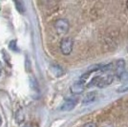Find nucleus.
Returning <instances> with one entry per match:
<instances>
[{"label": "nucleus", "mask_w": 128, "mask_h": 127, "mask_svg": "<svg viewBox=\"0 0 128 127\" xmlns=\"http://www.w3.org/2000/svg\"><path fill=\"white\" fill-rule=\"evenodd\" d=\"M60 51L65 56H69L73 51V40L70 37L63 38L60 42Z\"/></svg>", "instance_id": "nucleus-1"}, {"label": "nucleus", "mask_w": 128, "mask_h": 127, "mask_svg": "<svg viewBox=\"0 0 128 127\" xmlns=\"http://www.w3.org/2000/svg\"><path fill=\"white\" fill-rule=\"evenodd\" d=\"M54 28L58 34H66L69 31V21L65 18H58L54 23Z\"/></svg>", "instance_id": "nucleus-2"}, {"label": "nucleus", "mask_w": 128, "mask_h": 127, "mask_svg": "<svg viewBox=\"0 0 128 127\" xmlns=\"http://www.w3.org/2000/svg\"><path fill=\"white\" fill-rule=\"evenodd\" d=\"M85 88H86L85 81L78 80L76 82H75L74 84L70 87V90H71V92H72L73 94L78 95V94H81L83 91L85 90Z\"/></svg>", "instance_id": "nucleus-3"}, {"label": "nucleus", "mask_w": 128, "mask_h": 127, "mask_svg": "<svg viewBox=\"0 0 128 127\" xmlns=\"http://www.w3.org/2000/svg\"><path fill=\"white\" fill-rule=\"evenodd\" d=\"M78 103V100L76 98H68L64 101V103L60 107L61 111H71L72 109L75 108V106Z\"/></svg>", "instance_id": "nucleus-4"}, {"label": "nucleus", "mask_w": 128, "mask_h": 127, "mask_svg": "<svg viewBox=\"0 0 128 127\" xmlns=\"http://www.w3.org/2000/svg\"><path fill=\"white\" fill-rule=\"evenodd\" d=\"M113 76H100V80H98V87H100V88H102V87H106L108 86L109 84H111L113 81Z\"/></svg>", "instance_id": "nucleus-5"}, {"label": "nucleus", "mask_w": 128, "mask_h": 127, "mask_svg": "<svg viewBox=\"0 0 128 127\" xmlns=\"http://www.w3.org/2000/svg\"><path fill=\"white\" fill-rule=\"evenodd\" d=\"M124 69H125V61L123 59H118L116 66V74L118 78H120L124 74Z\"/></svg>", "instance_id": "nucleus-6"}, {"label": "nucleus", "mask_w": 128, "mask_h": 127, "mask_svg": "<svg viewBox=\"0 0 128 127\" xmlns=\"http://www.w3.org/2000/svg\"><path fill=\"white\" fill-rule=\"evenodd\" d=\"M51 72L56 78H59L64 74V70L59 65H52L51 66Z\"/></svg>", "instance_id": "nucleus-7"}, {"label": "nucleus", "mask_w": 128, "mask_h": 127, "mask_svg": "<svg viewBox=\"0 0 128 127\" xmlns=\"http://www.w3.org/2000/svg\"><path fill=\"white\" fill-rule=\"evenodd\" d=\"M96 93H89V94H87L85 96V98H84V100H83V103L84 104H88V103H91V102H93V101L95 100V98H96Z\"/></svg>", "instance_id": "nucleus-8"}, {"label": "nucleus", "mask_w": 128, "mask_h": 127, "mask_svg": "<svg viewBox=\"0 0 128 127\" xmlns=\"http://www.w3.org/2000/svg\"><path fill=\"white\" fill-rule=\"evenodd\" d=\"M14 4H16V6L17 11L19 12H24V11H25V7H24L23 2H21V1H16Z\"/></svg>", "instance_id": "nucleus-9"}, {"label": "nucleus", "mask_w": 128, "mask_h": 127, "mask_svg": "<svg viewBox=\"0 0 128 127\" xmlns=\"http://www.w3.org/2000/svg\"><path fill=\"white\" fill-rule=\"evenodd\" d=\"M118 93H124V92H128V84H123L120 87H118L117 89Z\"/></svg>", "instance_id": "nucleus-10"}, {"label": "nucleus", "mask_w": 128, "mask_h": 127, "mask_svg": "<svg viewBox=\"0 0 128 127\" xmlns=\"http://www.w3.org/2000/svg\"><path fill=\"white\" fill-rule=\"evenodd\" d=\"M112 68H113V63H109V64H106V65H102V68L100 71H102V72H107V71H110Z\"/></svg>", "instance_id": "nucleus-11"}, {"label": "nucleus", "mask_w": 128, "mask_h": 127, "mask_svg": "<svg viewBox=\"0 0 128 127\" xmlns=\"http://www.w3.org/2000/svg\"><path fill=\"white\" fill-rule=\"evenodd\" d=\"M10 48L14 51H17V48H16V40H12L10 43Z\"/></svg>", "instance_id": "nucleus-12"}, {"label": "nucleus", "mask_w": 128, "mask_h": 127, "mask_svg": "<svg viewBox=\"0 0 128 127\" xmlns=\"http://www.w3.org/2000/svg\"><path fill=\"white\" fill-rule=\"evenodd\" d=\"M120 78V80H122V81H128V73L123 74Z\"/></svg>", "instance_id": "nucleus-13"}, {"label": "nucleus", "mask_w": 128, "mask_h": 127, "mask_svg": "<svg viewBox=\"0 0 128 127\" xmlns=\"http://www.w3.org/2000/svg\"><path fill=\"white\" fill-rule=\"evenodd\" d=\"M83 127H96V126L94 122H88V123H86Z\"/></svg>", "instance_id": "nucleus-14"}, {"label": "nucleus", "mask_w": 128, "mask_h": 127, "mask_svg": "<svg viewBox=\"0 0 128 127\" xmlns=\"http://www.w3.org/2000/svg\"><path fill=\"white\" fill-rule=\"evenodd\" d=\"M126 7H127V8H128V1H127V2H126Z\"/></svg>", "instance_id": "nucleus-15"}, {"label": "nucleus", "mask_w": 128, "mask_h": 127, "mask_svg": "<svg viewBox=\"0 0 128 127\" xmlns=\"http://www.w3.org/2000/svg\"><path fill=\"white\" fill-rule=\"evenodd\" d=\"M104 127H112V126H104Z\"/></svg>", "instance_id": "nucleus-16"}, {"label": "nucleus", "mask_w": 128, "mask_h": 127, "mask_svg": "<svg viewBox=\"0 0 128 127\" xmlns=\"http://www.w3.org/2000/svg\"><path fill=\"white\" fill-rule=\"evenodd\" d=\"M0 124H1V118H0Z\"/></svg>", "instance_id": "nucleus-17"}]
</instances>
